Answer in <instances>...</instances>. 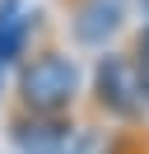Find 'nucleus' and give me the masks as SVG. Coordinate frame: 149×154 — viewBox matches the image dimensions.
Listing matches in <instances>:
<instances>
[{
	"label": "nucleus",
	"mask_w": 149,
	"mask_h": 154,
	"mask_svg": "<svg viewBox=\"0 0 149 154\" xmlns=\"http://www.w3.org/2000/svg\"><path fill=\"white\" fill-rule=\"evenodd\" d=\"M14 94H19L23 112L70 117L74 103H79V61L56 42H42V47L23 51L19 75H14Z\"/></svg>",
	"instance_id": "f257e3e1"
},
{
	"label": "nucleus",
	"mask_w": 149,
	"mask_h": 154,
	"mask_svg": "<svg viewBox=\"0 0 149 154\" xmlns=\"http://www.w3.org/2000/svg\"><path fill=\"white\" fill-rule=\"evenodd\" d=\"M89 94H93V112H102L107 122H121V126H135L149 112V94H144V84H140V75H135L126 51L98 56Z\"/></svg>",
	"instance_id": "f03ea898"
},
{
	"label": "nucleus",
	"mask_w": 149,
	"mask_h": 154,
	"mask_svg": "<svg viewBox=\"0 0 149 154\" xmlns=\"http://www.w3.org/2000/svg\"><path fill=\"white\" fill-rule=\"evenodd\" d=\"M61 5H65L70 38L79 47H107L121 33L126 10H130V0H61Z\"/></svg>",
	"instance_id": "7ed1b4c3"
},
{
	"label": "nucleus",
	"mask_w": 149,
	"mask_h": 154,
	"mask_svg": "<svg viewBox=\"0 0 149 154\" xmlns=\"http://www.w3.org/2000/svg\"><path fill=\"white\" fill-rule=\"evenodd\" d=\"M74 117H37L14 107L9 112V140L28 154H70L74 149Z\"/></svg>",
	"instance_id": "20e7f679"
},
{
	"label": "nucleus",
	"mask_w": 149,
	"mask_h": 154,
	"mask_svg": "<svg viewBox=\"0 0 149 154\" xmlns=\"http://www.w3.org/2000/svg\"><path fill=\"white\" fill-rule=\"evenodd\" d=\"M37 10H23V0H0V70L19 66L37 33Z\"/></svg>",
	"instance_id": "39448f33"
},
{
	"label": "nucleus",
	"mask_w": 149,
	"mask_h": 154,
	"mask_svg": "<svg viewBox=\"0 0 149 154\" xmlns=\"http://www.w3.org/2000/svg\"><path fill=\"white\" fill-rule=\"evenodd\" d=\"M130 66H135V75H140V84H144V94H149V23L130 38Z\"/></svg>",
	"instance_id": "423d86ee"
},
{
	"label": "nucleus",
	"mask_w": 149,
	"mask_h": 154,
	"mask_svg": "<svg viewBox=\"0 0 149 154\" xmlns=\"http://www.w3.org/2000/svg\"><path fill=\"white\" fill-rule=\"evenodd\" d=\"M140 10H144V14H149V0H140Z\"/></svg>",
	"instance_id": "0eeeda50"
}]
</instances>
